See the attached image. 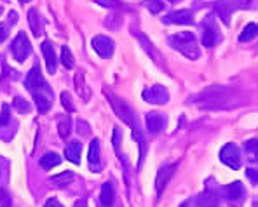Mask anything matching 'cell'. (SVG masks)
Returning a JSON list of instances; mask_svg holds the SVG:
<instances>
[{
  "mask_svg": "<svg viewBox=\"0 0 258 207\" xmlns=\"http://www.w3.org/2000/svg\"><path fill=\"white\" fill-rule=\"evenodd\" d=\"M25 87L28 89L30 94L33 96V99H35L37 108H39L40 114H45V112L51 110L52 91H51V87H49L47 82L44 80L39 66H33V68L28 71L26 80H25Z\"/></svg>",
  "mask_w": 258,
  "mask_h": 207,
  "instance_id": "obj_1",
  "label": "cell"
},
{
  "mask_svg": "<svg viewBox=\"0 0 258 207\" xmlns=\"http://www.w3.org/2000/svg\"><path fill=\"white\" fill-rule=\"evenodd\" d=\"M169 44H171L173 49H176L183 56H187L188 59H197L201 56V49L197 46V40L192 32L176 33V35H173L169 39Z\"/></svg>",
  "mask_w": 258,
  "mask_h": 207,
  "instance_id": "obj_2",
  "label": "cell"
},
{
  "mask_svg": "<svg viewBox=\"0 0 258 207\" xmlns=\"http://www.w3.org/2000/svg\"><path fill=\"white\" fill-rule=\"evenodd\" d=\"M107 94H108V92H107ZM108 97H110V103H112L113 112H115V114L119 115V119H122L124 122H126L133 131L140 129V126L136 124V115H135V112H133V108L129 107L126 101H122L120 97L113 96V94H108Z\"/></svg>",
  "mask_w": 258,
  "mask_h": 207,
  "instance_id": "obj_3",
  "label": "cell"
},
{
  "mask_svg": "<svg viewBox=\"0 0 258 207\" xmlns=\"http://www.w3.org/2000/svg\"><path fill=\"white\" fill-rule=\"evenodd\" d=\"M201 101H206V103H201L203 108H222L223 101H229V91L225 87H210L206 89L203 94L199 96Z\"/></svg>",
  "mask_w": 258,
  "mask_h": 207,
  "instance_id": "obj_4",
  "label": "cell"
},
{
  "mask_svg": "<svg viewBox=\"0 0 258 207\" xmlns=\"http://www.w3.org/2000/svg\"><path fill=\"white\" fill-rule=\"evenodd\" d=\"M220 40H222V33L218 25L211 16H206L203 21V44L206 47H215Z\"/></svg>",
  "mask_w": 258,
  "mask_h": 207,
  "instance_id": "obj_5",
  "label": "cell"
},
{
  "mask_svg": "<svg viewBox=\"0 0 258 207\" xmlns=\"http://www.w3.org/2000/svg\"><path fill=\"white\" fill-rule=\"evenodd\" d=\"M11 51H13L14 59H16V61H20V63H23L30 54H32V44H30V40L26 39V35L23 32L18 33L16 39L13 40Z\"/></svg>",
  "mask_w": 258,
  "mask_h": 207,
  "instance_id": "obj_6",
  "label": "cell"
},
{
  "mask_svg": "<svg viewBox=\"0 0 258 207\" xmlns=\"http://www.w3.org/2000/svg\"><path fill=\"white\" fill-rule=\"evenodd\" d=\"M220 159L225 165H229L230 169H239L241 167V152L234 143H227L222 148V153H220Z\"/></svg>",
  "mask_w": 258,
  "mask_h": 207,
  "instance_id": "obj_7",
  "label": "cell"
},
{
  "mask_svg": "<svg viewBox=\"0 0 258 207\" xmlns=\"http://www.w3.org/2000/svg\"><path fill=\"white\" fill-rule=\"evenodd\" d=\"M142 97L147 101V103L164 105V103H168L169 94H168V91H166L164 85H152V87H147L145 91H143Z\"/></svg>",
  "mask_w": 258,
  "mask_h": 207,
  "instance_id": "obj_8",
  "label": "cell"
},
{
  "mask_svg": "<svg viewBox=\"0 0 258 207\" xmlns=\"http://www.w3.org/2000/svg\"><path fill=\"white\" fill-rule=\"evenodd\" d=\"M93 49L101 58H110L113 54V40L105 35H96L93 39Z\"/></svg>",
  "mask_w": 258,
  "mask_h": 207,
  "instance_id": "obj_9",
  "label": "cell"
},
{
  "mask_svg": "<svg viewBox=\"0 0 258 207\" xmlns=\"http://www.w3.org/2000/svg\"><path fill=\"white\" fill-rule=\"evenodd\" d=\"M174 169H176V165H166V167H162L161 171H159L157 179H155V190H157V195H161L162 190L166 188V184L169 183Z\"/></svg>",
  "mask_w": 258,
  "mask_h": 207,
  "instance_id": "obj_10",
  "label": "cell"
},
{
  "mask_svg": "<svg viewBox=\"0 0 258 207\" xmlns=\"http://www.w3.org/2000/svg\"><path fill=\"white\" fill-rule=\"evenodd\" d=\"M164 21L166 23H173V25H192L194 14L190 11H178V13H171L169 16H166Z\"/></svg>",
  "mask_w": 258,
  "mask_h": 207,
  "instance_id": "obj_11",
  "label": "cell"
},
{
  "mask_svg": "<svg viewBox=\"0 0 258 207\" xmlns=\"http://www.w3.org/2000/svg\"><path fill=\"white\" fill-rule=\"evenodd\" d=\"M89 165L94 172L101 171V159H100V141L93 139L89 145Z\"/></svg>",
  "mask_w": 258,
  "mask_h": 207,
  "instance_id": "obj_12",
  "label": "cell"
},
{
  "mask_svg": "<svg viewBox=\"0 0 258 207\" xmlns=\"http://www.w3.org/2000/svg\"><path fill=\"white\" fill-rule=\"evenodd\" d=\"M42 54L45 59V66H47L49 73H56V52L54 47L51 46V42H44L42 44Z\"/></svg>",
  "mask_w": 258,
  "mask_h": 207,
  "instance_id": "obj_13",
  "label": "cell"
},
{
  "mask_svg": "<svg viewBox=\"0 0 258 207\" xmlns=\"http://www.w3.org/2000/svg\"><path fill=\"white\" fill-rule=\"evenodd\" d=\"M223 193H225V198H227L229 202L241 200V198L244 197V186H242V184L239 183V181L230 183V184H227V186H225Z\"/></svg>",
  "mask_w": 258,
  "mask_h": 207,
  "instance_id": "obj_14",
  "label": "cell"
},
{
  "mask_svg": "<svg viewBox=\"0 0 258 207\" xmlns=\"http://www.w3.org/2000/svg\"><path fill=\"white\" fill-rule=\"evenodd\" d=\"M166 124V119L161 114H147V127H149V133L157 134L162 131Z\"/></svg>",
  "mask_w": 258,
  "mask_h": 207,
  "instance_id": "obj_15",
  "label": "cell"
},
{
  "mask_svg": "<svg viewBox=\"0 0 258 207\" xmlns=\"http://www.w3.org/2000/svg\"><path fill=\"white\" fill-rule=\"evenodd\" d=\"M115 200V190H113L112 183H103L101 186V193H100V204L101 205H112Z\"/></svg>",
  "mask_w": 258,
  "mask_h": 207,
  "instance_id": "obj_16",
  "label": "cell"
},
{
  "mask_svg": "<svg viewBox=\"0 0 258 207\" xmlns=\"http://www.w3.org/2000/svg\"><path fill=\"white\" fill-rule=\"evenodd\" d=\"M81 150H82V145L79 141H72V143H68V146H67V150H64V157H67L70 162H74V164H79L81 162Z\"/></svg>",
  "mask_w": 258,
  "mask_h": 207,
  "instance_id": "obj_17",
  "label": "cell"
},
{
  "mask_svg": "<svg viewBox=\"0 0 258 207\" xmlns=\"http://www.w3.org/2000/svg\"><path fill=\"white\" fill-rule=\"evenodd\" d=\"M59 164H61V157H59L58 153H52V152L45 153L42 159H40V167L45 169V171H49V169L56 167V165H59Z\"/></svg>",
  "mask_w": 258,
  "mask_h": 207,
  "instance_id": "obj_18",
  "label": "cell"
},
{
  "mask_svg": "<svg viewBox=\"0 0 258 207\" xmlns=\"http://www.w3.org/2000/svg\"><path fill=\"white\" fill-rule=\"evenodd\" d=\"M28 23H30V28H32L33 35L39 37L42 33V23H40V16L35 9H30L28 13Z\"/></svg>",
  "mask_w": 258,
  "mask_h": 207,
  "instance_id": "obj_19",
  "label": "cell"
},
{
  "mask_svg": "<svg viewBox=\"0 0 258 207\" xmlns=\"http://www.w3.org/2000/svg\"><path fill=\"white\" fill-rule=\"evenodd\" d=\"M58 133L63 139H67L72 133V120L70 117H61L58 122Z\"/></svg>",
  "mask_w": 258,
  "mask_h": 207,
  "instance_id": "obj_20",
  "label": "cell"
},
{
  "mask_svg": "<svg viewBox=\"0 0 258 207\" xmlns=\"http://www.w3.org/2000/svg\"><path fill=\"white\" fill-rule=\"evenodd\" d=\"M215 9H216V13L223 18V23L229 25V18H230V11H232V7H230L227 2H216Z\"/></svg>",
  "mask_w": 258,
  "mask_h": 207,
  "instance_id": "obj_21",
  "label": "cell"
},
{
  "mask_svg": "<svg viewBox=\"0 0 258 207\" xmlns=\"http://www.w3.org/2000/svg\"><path fill=\"white\" fill-rule=\"evenodd\" d=\"M255 37H256V25L255 23H249L244 28V32L241 33L239 40H241V42H249V40H253Z\"/></svg>",
  "mask_w": 258,
  "mask_h": 207,
  "instance_id": "obj_22",
  "label": "cell"
},
{
  "mask_svg": "<svg viewBox=\"0 0 258 207\" xmlns=\"http://www.w3.org/2000/svg\"><path fill=\"white\" fill-rule=\"evenodd\" d=\"M61 63L64 68H68V70L74 68V54H72V51L68 47L61 49Z\"/></svg>",
  "mask_w": 258,
  "mask_h": 207,
  "instance_id": "obj_23",
  "label": "cell"
},
{
  "mask_svg": "<svg viewBox=\"0 0 258 207\" xmlns=\"http://www.w3.org/2000/svg\"><path fill=\"white\" fill-rule=\"evenodd\" d=\"M145 7L152 14H159L164 9V2L162 0H145Z\"/></svg>",
  "mask_w": 258,
  "mask_h": 207,
  "instance_id": "obj_24",
  "label": "cell"
},
{
  "mask_svg": "<svg viewBox=\"0 0 258 207\" xmlns=\"http://www.w3.org/2000/svg\"><path fill=\"white\" fill-rule=\"evenodd\" d=\"M70 179H74V174H72V172H63V174H59V176H54L52 181L58 184V186H64V184H68Z\"/></svg>",
  "mask_w": 258,
  "mask_h": 207,
  "instance_id": "obj_25",
  "label": "cell"
},
{
  "mask_svg": "<svg viewBox=\"0 0 258 207\" xmlns=\"http://www.w3.org/2000/svg\"><path fill=\"white\" fill-rule=\"evenodd\" d=\"M14 108H16L18 112H23V114H25V112H30V108L32 107H30L28 101H25L23 97L18 96L16 99H14Z\"/></svg>",
  "mask_w": 258,
  "mask_h": 207,
  "instance_id": "obj_26",
  "label": "cell"
},
{
  "mask_svg": "<svg viewBox=\"0 0 258 207\" xmlns=\"http://www.w3.org/2000/svg\"><path fill=\"white\" fill-rule=\"evenodd\" d=\"M61 105H63L64 110L74 112V103H72V97H70V94H68V92L61 94Z\"/></svg>",
  "mask_w": 258,
  "mask_h": 207,
  "instance_id": "obj_27",
  "label": "cell"
},
{
  "mask_svg": "<svg viewBox=\"0 0 258 207\" xmlns=\"http://www.w3.org/2000/svg\"><path fill=\"white\" fill-rule=\"evenodd\" d=\"M11 205V197L6 190L0 188V207H9Z\"/></svg>",
  "mask_w": 258,
  "mask_h": 207,
  "instance_id": "obj_28",
  "label": "cell"
},
{
  "mask_svg": "<svg viewBox=\"0 0 258 207\" xmlns=\"http://www.w3.org/2000/svg\"><path fill=\"white\" fill-rule=\"evenodd\" d=\"M7 122H9V107H7V105H4V107H2V115H0V127L6 126Z\"/></svg>",
  "mask_w": 258,
  "mask_h": 207,
  "instance_id": "obj_29",
  "label": "cell"
},
{
  "mask_svg": "<svg viewBox=\"0 0 258 207\" xmlns=\"http://www.w3.org/2000/svg\"><path fill=\"white\" fill-rule=\"evenodd\" d=\"M230 7H249L251 6V0H229Z\"/></svg>",
  "mask_w": 258,
  "mask_h": 207,
  "instance_id": "obj_30",
  "label": "cell"
},
{
  "mask_svg": "<svg viewBox=\"0 0 258 207\" xmlns=\"http://www.w3.org/2000/svg\"><path fill=\"white\" fill-rule=\"evenodd\" d=\"M119 136H120L119 127H113V146H115V150H119Z\"/></svg>",
  "mask_w": 258,
  "mask_h": 207,
  "instance_id": "obj_31",
  "label": "cell"
},
{
  "mask_svg": "<svg viewBox=\"0 0 258 207\" xmlns=\"http://www.w3.org/2000/svg\"><path fill=\"white\" fill-rule=\"evenodd\" d=\"M246 150H251V152H253V157L256 159V141H255V139H251V141L246 143Z\"/></svg>",
  "mask_w": 258,
  "mask_h": 207,
  "instance_id": "obj_32",
  "label": "cell"
},
{
  "mask_svg": "<svg viewBox=\"0 0 258 207\" xmlns=\"http://www.w3.org/2000/svg\"><path fill=\"white\" fill-rule=\"evenodd\" d=\"M246 174H248V178L251 179V183H253V184H256V183H258V179H256V171H255V169H248V172H246Z\"/></svg>",
  "mask_w": 258,
  "mask_h": 207,
  "instance_id": "obj_33",
  "label": "cell"
},
{
  "mask_svg": "<svg viewBox=\"0 0 258 207\" xmlns=\"http://www.w3.org/2000/svg\"><path fill=\"white\" fill-rule=\"evenodd\" d=\"M6 39H7V28H6V25L0 23V42H4Z\"/></svg>",
  "mask_w": 258,
  "mask_h": 207,
  "instance_id": "obj_34",
  "label": "cell"
},
{
  "mask_svg": "<svg viewBox=\"0 0 258 207\" xmlns=\"http://www.w3.org/2000/svg\"><path fill=\"white\" fill-rule=\"evenodd\" d=\"M45 205H47V207H52V205H56V207H61V204H59L58 200H52V198H51V200H47V202H45Z\"/></svg>",
  "mask_w": 258,
  "mask_h": 207,
  "instance_id": "obj_35",
  "label": "cell"
},
{
  "mask_svg": "<svg viewBox=\"0 0 258 207\" xmlns=\"http://www.w3.org/2000/svg\"><path fill=\"white\" fill-rule=\"evenodd\" d=\"M9 20H11V23H16V21H18V14L16 13H11L9 14Z\"/></svg>",
  "mask_w": 258,
  "mask_h": 207,
  "instance_id": "obj_36",
  "label": "cell"
},
{
  "mask_svg": "<svg viewBox=\"0 0 258 207\" xmlns=\"http://www.w3.org/2000/svg\"><path fill=\"white\" fill-rule=\"evenodd\" d=\"M21 4H26V2H30V0H20Z\"/></svg>",
  "mask_w": 258,
  "mask_h": 207,
  "instance_id": "obj_37",
  "label": "cell"
},
{
  "mask_svg": "<svg viewBox=\"0 0 258 207\" xmlns=\"http://www.w3.org/2000/svg\"><path fill=\"white\" fill-rule=\"evenodd\" d=\"M0 13H2V9H0Z\"/></svg>",
  "mask_w": 258,
  "mask_h": 207,
  "instance_id": "obj_38",
  "label": "cell"
}]
</instances>
